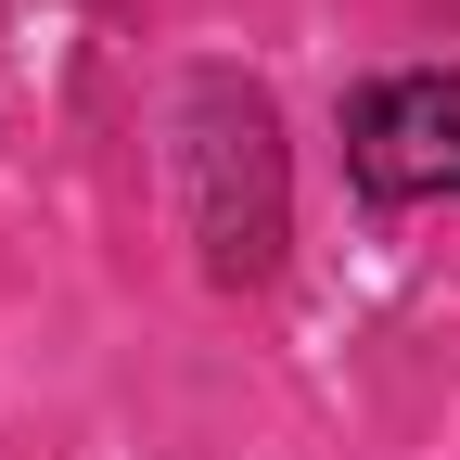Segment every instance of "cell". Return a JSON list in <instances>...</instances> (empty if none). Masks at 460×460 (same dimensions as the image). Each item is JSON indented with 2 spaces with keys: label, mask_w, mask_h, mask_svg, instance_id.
<instances>
[{
  "label": "cell",
  "mask_w": 460,
  "mask_h": 460,
  "mask_svg": "<svg viewBox=\"0 0 460 460\" xmlns=\"http://www.w3.org/2000/svg\"><path fill=\"white\" fill-rule=\"evenodd\" d=\"M166 205L217 295H269L295 256V141L243 65H180L166 90Z\"/></svg>",
  "instance_id": "cell-1"
},
{
  "label": "cell",
  "mask_w": 460,
  "mask_h": 460,
  "mask_svg": "<svg viewBox=\"0 0 460 460\" xmlns=\"http://www.w3.org/2000/svg\"><path fill=\"white\" fill-rule=\"evenodd\" d=\"M345 180L371 205H460V77L396 65L345 90Z\"/></svg>",
  "instance_id": "cell-2"
}]
</instances>
